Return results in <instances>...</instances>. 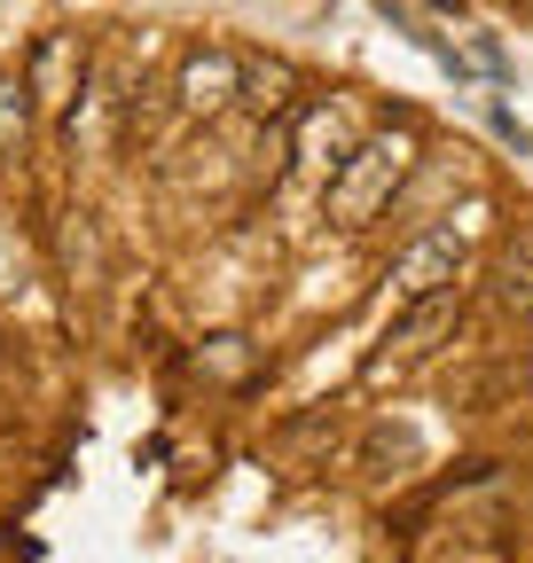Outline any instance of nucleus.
<instances>
[{
  "label": "nucleus",
  "instance_id": "obj_1",
  "mask_svg": "<svg viewBox=\"0 0 533 563\" xmlns=\"http://www.w3.org/2000/svg\"><path fill=\"white\" fill-rule=\"evenodd\" d=\"M416 165V133H377V141H361V150L338 165V180H329V220L338 228H361L369 211L400 188V173Z\"/></svg>",
  "mask_w": 533,
  "mask_h": 563
},
{
  "label": "nucleus",
  "instance_id": "obj_2",
  "mask_svg": "<svg viewBox=\"0 0 533 563\" xmlns=\"http://www.w3.org/2000/svg\"><path fill=\"white\" fill-rule=\"evenodd\" d=\"M471 220H479V211H471ZM471 220H463V228H432V235H416L409 251L392 258L384 290H392L400 313L424 306V298H447V282H455V266H463V235H471Z\"/></svg>",
  "mask_w": 533,
  "mask_h": 563
},
{
  "label": "nucleus",
  "instance_id": "obj_3",
  "mask_svg": "<svg viewBox=\"0 0 533 563\" xmlns=\"http://www.w3.org/2000/svg\"><path fill=\"white\" fill-rule=\"evenodd\" d=\"M181 102H188L196 118L228 110V102H236V55H228V47H196V55L181 63Z\"/></svg>",
  "mask_w": 533,
  "mask_h": 563
},
{
  "label": "nucleus",
  "instance_id": "obj_4",
  "mask_svg": "<svg viewBox=\"0 0 533 563\" xmlns=\"http://www.w3.org/2000/svg\"><path fill=\"white\" fill-rule=\"evenodd\" d=\"M346 157H353V150H346V118H338V110H306V118H298V165H306L314 180H338Z\"/></svg>",
  "mask_w": 533,
  "mask_h": 563
},
{
  "label": "nucleus",
  "instance_id": "obj_5",
  "mask_svg": "<svg viewBox=\"0 0 533 563\" xmlns=\"http://www.w3.org/2000/svg\"><path fill=\"white\" fill-rule=\"evenodd\" d=\"M24 118H32V87L24 79H0V157L24 141Z\"/></svg>",
  "mask_w": 533,
  "mask_h": 563
}]
</instances>
